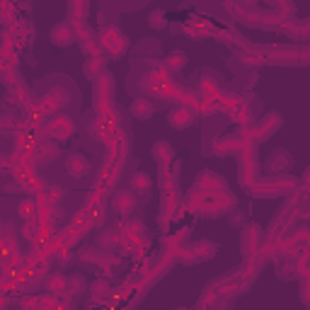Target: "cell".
<instances>
[{
  "label": "cell",
  "mask_w": 310,
  "mask_h": 310,
  "mask_svg": "<svg viewBox=\"0 0 310 310\" xmlns=\"http://www.w3.org/2000/svg\"><path fill=\"white\" fill-rule=\"evenodd\" d=\"M303 182H306V184H310V167L306 170V177H303Z\"/></svg>",
  "instance_id": "cell-20"
},
{
  "label": "cell",
  "mask_w": 310,
  "mask_h": 310,
  "mask_svg": "<svg viewBox=\"0 0 310 310\" xmlns=\"http://www.w3.org/2000/svg\"><path fill=\"white\" fill-rule=\"evenodd\" d=\"M148 24H150L153 29H163L165 24H167V22H165V12H163V10H155V12H150Z\"/></svg>",
  "instance_id": "cell-14"
},
{
  "label": "cell",
  "mask_w": 310,
  "mask_h": 310,
  "mask_svg": "<svg viewBox=\"0 0 310 310\" xmlns=\"http://www.w3.org/2000/svg\"><path fill=\"white\" fill-rule=\"evenodd\" d=\"M194 121V116H192V111L184 109V107H177V109L170 111V124L175 128H187L189 124Z\"/></svg>",
  "instance_id": "cell-7"
},
{
  "label": "cell",
  "mask_w": 310,
  "mask_h": 310,
  "mask_svg": "<svg viewBox=\"0 0 310 310\" xmlns=\"http://www.w3.org/2000/svg\"><path fill=\"white\" fill-rule=\"evenodd\" d=\"M126 230H128V235H131V237L141 235V233H143V223H141V220H136V223L131 220V223H126Z\"/></svg>",
  "instance_id": "cell-19"
},
{
  "label": "cell",
  "mask_w": 310,
  "mask_h": 310,
  "mask_svg": "<svg viewBox=\"0 0 310 310\" xmlns=\"http://www.w3.org/2000/svg\"><path fill=\"white\" fill-rule=\"evenodd\" d=\"M68 284H71L68 276H63V274L56 272L46 279V291L51 293V296H63V293L68 291Z\"/></svg>",
  "instance_id": "cell-5"
},
{
  "label": "cell",
  "mask_w": 310,
  "mask_h": 310,
  "mask_svg": "<svg viewBox=\"0 0 310 310\" xmlns=\"http://www.w3.org/2000/svg\"><path fill=\"white\" fill-rule=\"evenodd\" d=\"M153 155H155L160 163H167V160H170L175 153H172V148L167 146V143H163V141H160V143H155V146H153Z\"/></svg>",
  "instance_id": "cell-12"
},
{
  "label": "cell",
  "mask_w": 310,
  "mask_h": 310,
  "mask_svg": "<svg viewBox=\"0 0 310 310\" xmlns=\"http://www.w3.org/2000/svg\"><path fill=\"white\" fill-rule=\"evenodd\" d=\"M80 259H83V262H100V252H97L95 247H88V250L80 255Z\"/></svg>",
  "instance_id": "cell-18"
},
{
  "label": "cell",
  "mask_w": 310,
  "mask_h": 310,
  "mask_svg": "<svg viewBox=\"0 0 310 310\" xmlns=\"http://www.w3.org/2000/svg\"><path fill=\"white\" fill-rule=\"evenodd\" d=\"M46 199L51 201V204H56V201L63 199V187H56V184H51V187H46Z\"/></svg>",
  "instance_id": "cell-15"
},
{
  "label": "cell",
  "mask_w": 310,
  "mask_h": 310,
  "mask_svg": "<svg viewBox=\"0 0 310 310\" xmlns=\"http://www.w3.org/2000/svg\"><path fill=\"white\" fill-rule=\"evenodd\" d=\"M73 39H75V32L66 22L56 24L54 29H51V41H54L56 46H68V44H73Z\"/></svg>",
  "instance_id": "cell-4"
},
{
  "label": "cell",
  "mask_w": 310,
  "mask_h": 310,
  "mask_svg": "<svg viewBox=\"0 0 310 310\" xmlns=\"http://www.w3.org/2000/svg\"><path fill=\"white\" fill-rule=\"evenodd\" d=\"M131 114H133L136 119H148V116L153 114L150 100H146V97H136V102L131 104Z\"/></svg>",
  "instance_id": "cell-8"
},
{
  "label": "cell",
  "mask_w": 310,
  "mask_h": 310,
  "mask_svg": "<svg viewBox=\"0 0 310 310\" xmlns=\"http://www.w3.org/2000/svg\"><path fill=\"white\" fill-rule=\"evenodd\" d=\"M102 66H104V58H102V56L88 58V63H85V75H88V78H97V73L102 71Z\"/></svg>",
  "instance_id": "cell-11"
},
{
  "label": "cell",
  "mask_w": 310,
  "mask_h": 310,
  "mask_svg": "<svg viewBox=\"0 0 310 310\" xmlns=\"http://www.w3.org/2000/svg\"><path fill=\"white\" fill-rule=\"evenodd\" d=\"M184 63H187V56H184V51L177 49V51H170V54H167V68H170V71H180Z\"/></svg>",
  "instance_id": "cell-10"
},
{
  "label": "cell",
  "mask_w": 310,
  "mask_h": 310,
  "mask_svg": "<svg viewBox=\"0 0 310 310\" xmlns=\"http://www.w3.org/2000/svg\"><path fill=\"white\" fill-rule=\"evenodd\" d=\"M131 187H133V189H141V192H148V189H150V177H148L146 172H138V175L131 177Z\"/></svg>",
  "instance_id": "cell-13"
},
{
  "label": "cell",
  "mask_w": 310,
  "mask_h": 310,
  "mask_svg": "<svg viewBox=\"0 0 310 310\" xmlns=\"http://www.w3.org/2000/svg\"><path fill=\"white\" fill-rule=\"evenodd\" d=\"M114 206H116V211H119L121 216H128V213L136 208V197H133L131 192H116Z\"/></svg>",
  "instance_id": "cell-6"
},
{
  "label": "cell",
  "mask_w": 310,
  "mask_h": 310,
  "mask_svg": "<svg viewBox=\"0 0 310 310\" xmlns=\"http://www.w3.org/2000/svg\"><path fill=\"white\" fill-rule=\"evenodd\" d=\"M100 46L111 56H121L124 51H126L128 41L116 27H107V29L102 32V37H100Z\"/></svg>",
  "instance_id": "cell-1"
},
{
  "label": "cell",
  "mask_w": 310,
  "mask_h": 310,
  "mask_svg": "<svg viewBox=\"0 0 310 310\" xmlns=\"http://www.w3.org/2000/svg\"><path fill=\"white\" fill-rule=\"evenodd\" d=\"M92 293H95V301H102L107 296V281H95L92 284Z\"/></svg>",
  "instance_id": "cell-17"
},
{
  "label": "cell",
  "mask_w": 310,
  "mask_h": 310,
  "mask_svg": "<svg viewBox=\"0 0 310 310\" xmlns=\"http://www.w3.org/2000/svg\"><path fill=\"white\" fill-rule=\"evenodd\" d=\"M46 133L51 138H56V141H63V138H68L73 133V121L68 116H51V121L46 126Z\"/></svg>",
  "instance_id": "cell-2"
},
{
  "label": "cell",
  "mask_w": 310,
  "mask_h": 310,
  "mask_svg": "<svg viewBox=\"0 0 310 310\" xmlns=\"http://www.w3.org/2000/svg\"><path fill=\"white\" fill-rule=\"evenodd\" d=\"M88 131H90V136L95 138V141H102V138H104V128H102V124H100L97 119H92V121H90Z\"/></svg>",
  "instance_id": "cell-16"
},
{
  "label": "cell",
  "mask_w": 310,
  "mask_h": 310,
  "mask_svg": "<svg viewBox=\"0 0 310 310\" xmlns=\"http://www.w3.org/2000/svg\"><path fill=\"white\" fill-rule=\"evenodd\" d=\"M17 211H19V216L24 220H37V213H39V204L34 199H27V201H22L17 206Z\"/></svg>",
  "instance_id": "cell-9"
},
{
  "label": "cell",
  "mask_w": 310,
  "mask_h": 310,
  "mask_svg": "<svg viewBox=\"0 0 310 310\" xmlns=\"http://www.w3.org/2000/svg\"><path fill=\"white\" fill-rule=\"evenodd\" d=\"M88 170H90V163H88V158H85V155H80V153L68 155V160H66V172H68L71 177L80 180V177H85V175H88Z\"/></svg>",
  "instance_id": "cell-3"
}]
</instances>
